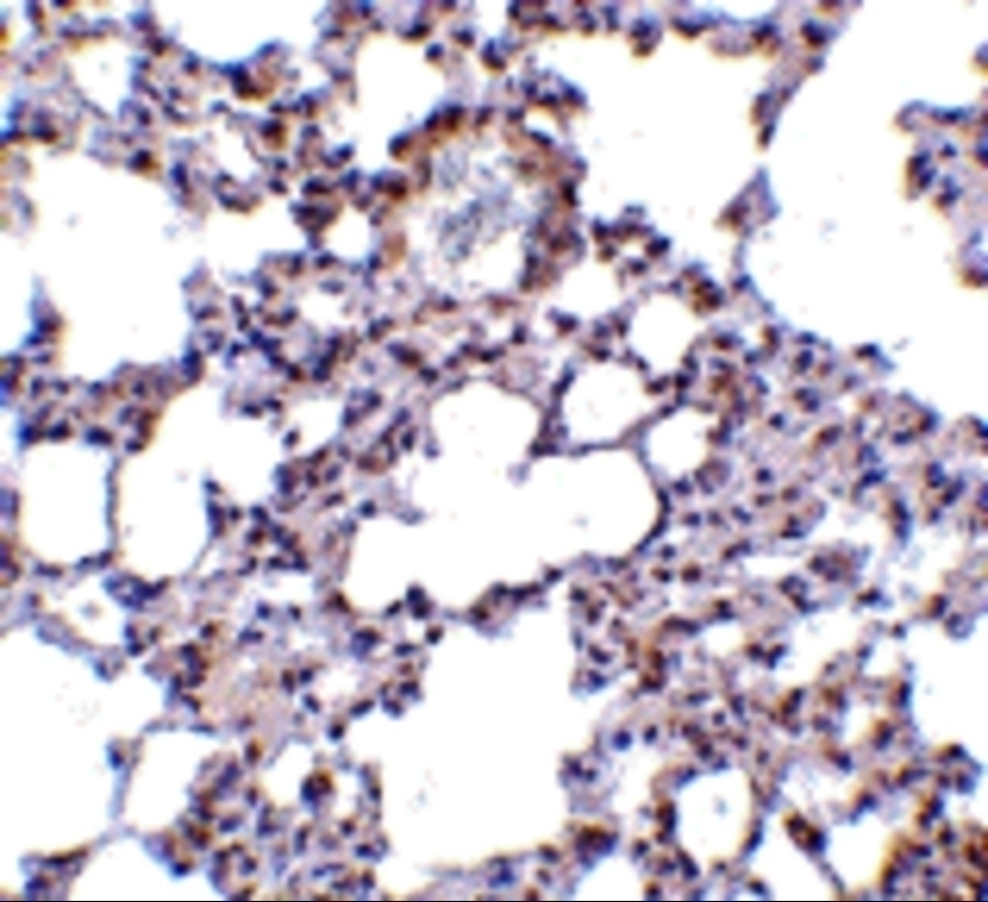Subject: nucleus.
Wrapping results in <instances>:
<instances>
[{"mask_svg": "<svg viewBox=\"0 0 988 902\" xmlns=\"http://www.w3.org/2000/svg\"><path fill=\"white\" fill-rule=\"evenodd\" d=\"M749 779L738 768L698 773L677 790L674 834L680 848L705 872L733 858L751 821Z\"/></svg>", "mask_w": 988, "mask_h": 902, "instance_id": "1", "label": "nucleus"}, {"mask_svg": "<svg viewBox=\"0 0 988 902\" xmlns=\"http://www.w3.org/2000/svg\"><path fill=\"white\" fill-rule=\"evenodd\" d=\"M655 405L637 370L604 360L588 364L576 374L563 394L561 417L575 441L604 442L622 435Z\"/></svg>", "mask_w": 988, "mask_h": 902, "instance_id": "2", "label": "nucleus"}, {"mask_svg": "<svg viewBox=\"0 0 988 902\" xmlns=\"http://www.w3.org/2000/svg\"><path fill=\"white\" fill-rule=\"evenodd\" d=\"M434 419L450 438L520 443L536 430L538 415L523 398L491 383L473 382L445 396Z\"/></svg>", "mask_w": 988, "mask_h": 902, "instance_id": "3", "label": "nucleus"}, {"mask_svg": "<svg viewBox=\"0 0 988 902\" xmlns=\"http://www.w3.org/2000/svg\"><path fill=\"white\" fill-rule=\"evenodd\" d=\"M701 330L691 308L675 296L653 294L633 311L627 342L652 371L666 375L681 366Z\"/></svg>", "mask_w": 988, "mask_h": 902, "instance_id": "4", "label": "nucleus"}, {"mask_svg": "<svg viewBox=\"0 0 988 902\" xmlns=\"http://www.w3.org/2000/svg\"><path fill=\"white\" fill-rule=\"evenodd\" d=\"M621 300L620 285L610 267L585 264L569 271L554 291L558 309L581 319H593L614 310Z\"/></svg>", "mask_w": 988, "mask_h": 902, "instance_id": "5", "label": "nucleus"}, {"mask_svg": "<svg viewBox=\"0 0 988 902\" xmlns=\"http://www.w3.org/2000/svg\"><path fill=\"white\" fill-rule=\"evenodd\" d=\"M714 416L693 407L663 416L648 434L651 455L672 463H694L705 453Z\"/></svg>", "mask_w": 988, "mask_h": 902, "instance_id": "6", "label": "nucleus"}]
</instances>
